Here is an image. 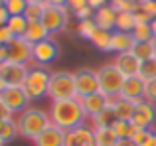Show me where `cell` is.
<instances>
[{
  "label": "cell",
  "instance_id": "1",
  "mask_svg": "<svg viewBox=\"0 0 156 146\" xmlns=\"http://www.w3.org/2000/svg\"><path fill=\"white\" fill-rule=\"evenodd\" d=\"M85 111L81 99H63V101H53L50 109V120L61 130H73V128L81 127L85 120Z\"/></svg>",
  "mask_w": 156,
  "mask_h": 146
},
{
  "label": "cell",
  "instance_id": "2",
  "mask_svg": "<svg viewBox=\"0 0 156 146\" xmlns=\"http://www.w3.org/2000/svg\"><path fill=\"white\" fill-rule=\"evenodd\" d=\"M50 123H51L50 116L44 111H40V109H26L18 119V130L24 138L36 140Z\"/></svg>",
  "mask_w": 156,
  "mask_h": 146
},
{
  "label": "cell",
  "instance_id": "3",
  "mask_svg": "<svg viewBox=\"0 0 156 146\" xmlns=\"http://www.w3.org/2000/svg\"><path fill=\"white\" fill-rule=\"evenodd\" d=\"M48 95L51 97V101H63V99H75V77L69 71H55L51 73L50 79V91Z\"/></svg>",
  "mask_w": 156,
  "mask_h": 146
},
{
  "label": "cell",
  "instance_id": "4",
  "mask_svg": "<svg viewBox=\"0 0 156 146\" xmlns=\"http://www.w3.org/2000/svg\"><path fill=\"white\" fill-rule=\"evenodd\" d=\"M50 79H51V73L46 71L44 67H32L28 71V77L24 81V91L28 93V97L32 99H42V97L48 95L50 91Z\"/></svg>",
  "mask_w": 156,
  "mask_h": 146
},
{
  "label": "cell",
  "instance_id": "5",
  "mask_svg": "<svg viewBox=\"0 0 156 146\" xmlns=\"http://www.w3.org/2000/svg\"><path fill=\"white\" fill-rule=\"evenodd\" d=\"M97 79H99V91L103 93V95L119 97L126 77L115 67V63H109V65H103L97 71Z\"/></svg>",
  "mask_w": 156,
  "mask_h": 146
},
{
  "label": "cell",
  "instance_id": "6",
  "mask_svg": "<svg viewBox=\"0 0 156 146\" xmlns=\"http://www.w3.org/2000/svg\"><path fill=\"white\" fill-rule=\"evenodd\" d=\"M69 22V8H59V6H51V4H44V16H42V24L48 28L50 34H57V32L65 30Z\"/></svg>",
  "mask_w": 156,
  "mask_h": 146
},
{
  "label": "cell",
  "instance_id": "7",
  "mask_svg": "<svg viewBox=\"0 0 156 146\" xmlns=\"http://www.w3.org/2000/svg\"><path fill=\"white\" fill-rule=\"evenodd\" d=\"M130 123L136 128H152L156 124V105L148 99H140L136 101V107H134V115L130 119Z\"/></svg>",
  "mask_w": 156,
  "mask_h": 146
},
{
  "label": "cell",
  "instance_id": "8",
  "mask_svg": "<svg viewBox=\"0 0 156 146\" xmlns=\"http://www.w3.org/2000/svg\"><path fill=\"white\" fill-rule=\"evenodd\" d=\"M75 77V91H77V99H83L89 97L93 93L99 91V79H97V73L91 69H79L73 73Z\"/></svg>",
  "mask_w": 156,
  "mask_h": 146
},
{
  "label": "cell",
  "instance_id": "9",
  "mask_svg": "<svg viewBox=\"0 0 156 146\" xmlns=\"http://www.w3.org/2000/svg\"><path fill=\"white\" fill-rule=\"evenodd\" d=\"M0 99L12 113H24L30 103V97L24 91V87H6L0 93Z\"/></svg>",
  "mask_w": 156,
  "mask_h": 146
},
{
  "label": "cell",
  "instance_id": "10",
  "mask_svg": "<svg viewBox=\"0 0 156 146\" xmlns=\"http://www.w3.org/2000/svg\"><path fill=\"white\" fill-rule=\"evenodd\" d=\"M28 71L30 69L26 65H22V63H14V61L0 63V73H2L8 87H22L28 77Z\"/></svg>",
  "mask_w": 156,
  "mask_h": 146
},
{
  "label": "cell",
  "instance_id": "11",
  "mask_svg": "<svg viewBox=\"0 0 156 146\" xmlns=\"http://www.w3.org/2000/svg\"><path fill=\"white\" fill-rule=\"evenodd\" d=\"M32 51H34V46L26 38H14L8 43V61L26 65L30 59H34L32 57Z\"/></svg>",
  "mask_w": 156,
  "mask_h": 146
},
{
  "label": "cell",
  "instance_id": "12",
  "mask_svg": "<svg viewBox=\"0 0 156 146\" xmlns=\"http://www.w3.org/2000/svg\"><path fill=\"white\" fill-rule=\"evenodd\" d=\"M63 146H97L95 140V130L87 124L73 128V130L65 132V142Z\"/></svg>",
  "mask_w": 156,
  "mask_h": 146
},
{
  "label": "cell",
  "instance_id": "13",
  "mask_svg": "<svg viewBox=\"0 0 156 146\" xmlns=\"http://www.w3.org/2000/svg\"><path fill=\"white\" fill-rule=\"evenodd\" d=\"M57 55H59V46H57L51 38L44 40V42L34 43L32 57H34V61L40 63V65H48V63H51Z\"/></svg>",
  "mask_w": 156,
  "mask_h": 146
},
{
  "label": "cell",
  "instance_id": "14",
  "mask_svg": "<svg viewBox=\"0 0 156 146\" xmlns=\"http://www.w3.org/2000/svg\"><path fill=\"white\" fill-rule=\"evenodd\" d=\"M63 142H65V130H61L53 123L48 124L42 130V134L34 140L36 146H63Z\"/></svg>",
  "mask_w": 156,
  "mask_h": 146
},
{
  "label": "cell",
  "instance_id": "15",
  "mask_svg": "<svg viewBox=\"0 0 156 146\" xmlns=\"http://www.w3.org/2000/svg\"><path fill=\"white\" fill-rule=\"evenodd\" d=\"M144 81L140 79L138 75H134V77H126L125 79V83H122V89H121V95L119 97H122V99H129V101H140L142 97H144Z\"/></svg>",
  "mask_w": 156,
  "mask_h": 146
},
{
  "label": "cell",
  "instance_id": "16",
  "mask_svg": "<svg viewBox=\"0 0 156 146\" xmlns=\"http://www.w3.org/2000/svg\"><path fill=\"white\" fill-rule=\"evenodd\" d=\"M115 67L122 73L125 77H134L138 75V69H140V61L136 59V55L133 51H126V54H117L115 57Z\"/></svg>",
  "mask_w": 156,
  "mask_h": 146
},
{
  "label": "cell",
  "instance_id": "17",
  "mask_svg": "<svg viewBox=\"0 0 156 146\" xmlns=\"http://www.w3.org/2000/svg\"><path fill=\"white\" fill-rule=\"evenodd\" d=\"M117 10H115L113 6H103L99 8V10H95V16H93V20H95L97 28L99 30H107V32H113L115 26H117Z\"/></svg>",
  "mask_w": 156,
  "mask_h": 146
},
{
  "label": "cell",
  "instance_id": "18",
  "mask_svg": "<svg viewBox=\"0 0 156 146\" xmlns=\"http://www.w3.org/2000/svg\"><path fill=\"white\" fill-rule=\"evenodd\" d=\"M81 105H83L85 115L91 119V116L99 115L101 111L107 109V95H103L101 91H97V93H93V95H89V97H83V99H81Z\"/></svg>",
  "mask_w": 156,
  "mask_h": 146
},
{
  "label": "cell",
  "instance_id": "19",
  "mask_svg": "<svg viewBox=\"0 0 156 146\" xmlns=\"http://www.w3.org/2000/svg\"><path fill=\"white\" fill-rule=\"evenodd\" d=\"M133 47H134L133 34H126V32H113L111 51H115V54H126V51H133Z\"/></svg>",
  "mask_w": 156,
  "mask_h": 146
},
{
  "label": "cell",
  "instance_id": "20",
  "mask_svg": "<svg viewBox=\"0 0 156 146\" xmlns=\"http://www.w3.org/2000/svg\"><path fill=\"white\" fill-rule=\"evenodd\" d=\"M51 34L48 32V28L44 26L42 22H30V24H28V30H26V36H24V38H26L28 42L34 46V43H38V42L48 40Z\"/></svg>",
  "mask_w": 156,
  "mask_h": 146
},
{
  "label": "cell",
  "instance_id": "21",
  "mask_svg": "<svg viewBox=\"0 0 156 146\" xmlns=\"http://www.w3.org/2000/svg\"><path fill=\"white\" fill-rule=\"evenodd\" d=\"M115 120H117V115H115V111L107 107L105 111L99 113V115L91 116V128H93V130H97V128H111Z\"/></svg>",
  "mask_w": 156,
  "mask_h": 146
},
{
  "label": "cell",
  "instance_id": "22",
  "mask_svg": "<svg viewBox=\"0 0 156 146\" xmlns=\"http://www.w3.org/2000/svg\"><path fill=\"white\" fill-rule=\"evenodd\" d=\"M134 107H136L134 101H129V99L119 97L117 103H115V107H113V111H115V115H117V119L130 120V119H133V115H134Z\"/></svg>",
  "mask_w": 156,
  "mask_h": 146
},
{
  "label": "cell",
  "instance_id": "23",
  "mask_svg": "<svg viewBox=\"0 0 156 146\" xmlns=\"http://www.w3.org/2000/svg\"><path fill=\"white\" fill-rule=\"evenodd\" d=\"M115 130V134H117V138H133L134 132L138 130L136 127H134L130 120H122V119H117L113 123V127H111Z\"/></svg>",
  "mask_w": 156,
  "mask_h": 146
},
{
  "label": "cell",
  "instance_id": "24",
  "mask_svg": "<svg viewBox=\"0 0 156 146\" xmlns=\"http://www.w3.org/2000/svg\"><path fill=\"white\" fill-rule=\"evenodd\" d=\"M28 20L26 16H10V20H8V30L14 34V38H24L26 36V30H28Z\"/></svg>",
  "mask_w": 156,
  "mask_h": 146
},
{
  "label": "cell",
  "instance_id": "25",
  "mask_svg": "<svg viewBox=\"0 0 156 146\" xmlns=\"http://www.w3.org/2000/svg\"><path fill=\"white\" fill-rule=\"evenodd\" d=\"M18 124L14 123L12 119H6V120H0V140H2L4 144L6 142H12V140L16 138V134H18Z\"/></svg>",
  "mask_w": 156,
  "mask_h": 146
},
{
  "label": "cell",
  "instance_id": "26",
  "mask_svg": "<svg viewBox=\"0 0 156 146\" xmlns=\"http://www.w3.org/2000/svg\"><path fill=\"white\" fill-rule=\"evenodd\" d=\"M93 46L101 51H111V43H113V32H107V30H97L95 36L91 38Z\"/></svg>",
  "mask_w": 156,
  "mask_h": 146
},
{
  "label": "cell",
  "instance_id": "27",
  "mask_svg": "<svg viewBox=\"0 0 156 146\" xmlns=\"http://www.w3.org/2000/svg\"><path fill=\"white\" fill-rule=\"evenodd\" d=\"M154 42V40H152ZM152 42H134L133 47V54L136 55L138 61H146V59H152L154 57V46Z\"/></svg>",
  "mask_w": 156,
  "mask_h": 146
},
{
  "label": "cell",
  "instance_id": "28",
  "mask_svg": "<svg viewBox=\"0 0 156 146\" xmlns=\"http://www.w3.org/2000/svg\"><path fill=\"white\" fill-rule=\"evenodd\" d=\"M134 26H136L134 14H130V12H122V14L117 16V26H115V30H117V32H126V34H133Z\"/></svg>",
  "mask_w": 156,
  "mask_h": 146
},
{
  "label": "cell",
  "instance_id": "29",
  "mask_svg": "<svg viewBox=\"0 0 156 146\" xmlns=\"http://www.w3.org/2000/svg\"><path fill=\"white\" fill-rule=\"evenodd\" d=\"M95 140H97V146H115L119 138H117L113 128H97Z\"/></svg>",
  "mask_w": 156,
  "mask_h": 146
},
{
  "label": "cell",
  "instance_id": "30",
  "mask_svg": "<svg viewBox=\"0 0 156 146\" xmlns=\"http://www.w3.org/2000/svg\"><path fill=\"white\" fill-rule=\"evenodd\" d=\"M138 77L142 81H152L156 79V57L146 59V61H140V69H138Z\"/></svg>",
  "mask_w": 156,
  "mask_h": 146
},
{
  "label": "cell",
  "instance_id": "31",
  "mask_svg": "<svg viewBox=\"0 0 156 146\" xmlns=\"http://www.w3.org/2000/svg\"><path fill=\"white\" fill-rule=\"evenodd\" d=\"M99 30L97 28V24H95V20L93 18H89V20H83V22H77V36H81V38H85V40H91L93 36H95V32Z\"/></svg>",
  "mask_w": 156,
  "mask_h": 146
},
{
  "label": "cell",
  "instance_id": "32",
  "mask_svg": "<svg viewBox=\"0 0 156 146\" xmlns=\"http://www.w3.org/2000/svg\"><path fill=\"white\" fill-rule=\"evenodd\" d=\"M133 38H134V42H152L154 36H152L150 24H136L133 30Z\"/></svg>",
  "mask_w": 156,
  "mask_h": 146
},
{
  "label": "cell",
  "instance_id": "33",
  "mask_svg": "<svg viewBox=\"0 0 156 146\" xmlns=\"http://www.w3.org/2000/svg\"><path fill=\"white\" fill-rule=\"evenodd\" d=\"M6 10L10 16H24L28 8V0H6Z\"/></svg>",
  "mask_w": 156,
  "mask_h": 146
},
{
  "label": "cell",
  "instance_id": "34",
  "mask_svg": "<svg viewBox=\"0 0 156 146\" xmlns=\"http://www.w3.org/2000/svg\"><path fill=\"white\" fill-rule=\"evenodd\" d=\"M111 6L117 10V14H122V12H130L133 14L138 8V4L134 0H111Z\"/></svg>",
  "mask_w": 156,
  "mask_h": 146
},
{
  "label": "cell",
  "instance_id": "35",
  "mask_svg": "<svg viewBox=\"0 0 156 146\" xmlns=\"http://www.w3.org/2000/svg\"><path fill=\"white\" fill-rule=\"evenodd\" d=\"M28 22H42V16H44V6L40 4H28L26 12H24Z\"/></svg>",
  "mask_w": 156,
  "mask_h": 146
},
{
  "label": "cell",
  "instance_id": "36",
  "mask_svg": "<svg viewBox=\"0 0 156 146\" xmlns=\"http://www.w3.org/2000/svg\"><path fill=\"white\" fill-rule=\"evenodd\" d=\"M150 136H152V130H148V128H138V130L134 132V136H133V142L136 146H144L148 142Z\"/></svg>",
  "mask_w": 156,
  "mask_h": 146
},
{
  "label": "cell",
  "instance_id": "37",
  "mask_svg": "<svg viewBox=\"0 0 156 146\" xmlns=\"http://www.w3.org/2000/svg\"><path fill=\"white\" fill-rule=\"evenodd\" d=\"M144 99L156 103V79L146 81V85H144Z\"/></svg>",
  "mask_w": 156,
  "mask_h": 146
},
{
  "label": "cell",
  "instance_id": "38",
  "mask_svg": "<svg viewBox=\"0 0 156 146\" xmlns=\"http://www.w3.org/2000/svg\"><path fill=\"white\" fill-rule=\"evenodd\" d=\"M73 16L77 18V22H83V20H89V18H93V16H95V10H93L91 6H85V8H81V10L73 12Z\"/></svg>",
  "mask_w": 156,
  "mask_h": 146
},
{
  "label": "cell",
  "instance_id": "39",
  "mask_svg": "<svg viewBox=\"0 0 156 146\" xmlns=\"http://www.w3.org/2000/svg\"><path fill=\"white\" fill-rule=\"evenodd\" d=\"M14 40V34H12L10 30H8V26H2L0 28V43H4V46H8V43Z\"/></svg>",
  "mask_w": 156,
  "mask_h": 146
},
{
  "label": "cell",
  "instance_id": "40",
  "mask_svg": "<svg viewBox=\"0 0 156 146\" xmlns=\"http://www.w3.org/2000/svg\"><path fill=\"white\" fill-rule=\"evenodd\" d=\"M85 6H89L87 0H67V8L71 12H77V10H81V8H85Z\"/></svg>",
  "mask_w": 156,
  "mask_h": 146
},
{
  "label": "cell",
  "instance_id": "41",
  "mask_svg": "<svg viewBox=\"0 0 156 146\" xmlns=\"http://www.w3.org/2000/svg\"><path fill=\"white\" fill-rule=\"evenodd\" d=\"M140 6L144 8V10L148 12V14L152 16V18H156V0H142Z\"/></svg>",
  "mask_w": 156,
  "mask_h": 146
},
{
  "label": "cell",
  "instance_id": "42",
  "mask_svg": "<svg viewBox=\"0 0 156 146\" xmlns=\"http://www.w3.org/2000/svg\"><path fill=\"white\" fill-rule=\"evenodd\" d=\"M12 115H14V113H12L10 109H8L6 105H4V101L0 99V120H6V119H12Z\"/></svg>",
  "mask_w": 156,
  "mask_h": 146
},
{
  "label": "cell",
  "instance_id": "43",
  "mask_svg": "<svg viewBox=\"0 0 156 146\" xmlns=\"http://www.w3.org/2000/svg\"><path fill=\"white\" fill-rule=\"evenodd\" d=\"M87 2L93 10H99V8H103V6H109L111 0H87Z\"/></svg>",
  "mask_w": 156,
  "mask_h": 146
},
{
  "label": "cell",
  "instance_id": "44",
  "mask_svg": "<svg viewBox=\"0 0 156 146\" xmlns=\"http://www.w3.org/2000/svg\"><path fill=\"white\" fill-rule=\"evenodd\" d=\"M8 20H10V14H8L6 6H0V28H2V26H6V24H8Z\"/></svg>",
  "mask_w": 156,
  "mask_h": 146
},
{
  "label": "cell",
  "instance_id": "45",
  "mask_svg": "<svg viewBox=\"0 0 156 146\" xmlns=\"http://www.w3.org/2000/svg\"><path fill=\"white\" fill-rule=\"evenodd\" d=\"M8 61V46H4V43H0V63Z\"/></svg>",
  "mask_w": 156,
  "mask_h": 146
},
{
  "label": "cell",
  "instance_id": "46",
  "mask_svg": "<svg viewBox=\"0 0 156 146\" xmlns=\"http://www.w3.org/2000/svg\"><path fill=\"white\" fill-rule=\"evenodd\" d=\"M115 146H136V144L133 142V138H119Z\"/></svg>",
  "mask_w": 156,
  "mask_h": 146
},
{
  "label": "cell",
  "instance_id": "47",
  "mask_svg": "<svg viewBox=\"0 0 156 146\" xmlns=\"http://www.w3.org/2000/svg\"><path fill=\"white\" fill-rule=\"evenodd\" d=\"M48 4H51V6H59V8H65V6H67V0H48Z\"/></svg>",
  "mask_w": 156,
  "mask_h": 146
},
{
  "label": "cell",
  "instance_id": "48",
  "mask_svg": "<svg viewBox=\"0 0 156 146\" xmlns=\"http://www.w3.org/2000/svg\"><path fill=\"white\" fill-rule=\"evenodd\" d=\"M144 146H156V132H152V136L148 138V142H146Z\"/></svg>",
  "mask_w": 156,
  "mask_h": 146
},
{
  "label": "cell",
  "instance_id": "49",
  "mask_svg": "<svg viewBox=\"0 0 156 146\" xmlns=\"http://www.w3.org/2000/svg\"><path fill=\"white\" fill-rule=\"evenodd\" d=\"M8 85H6V81H4V77H2V73H0V93L4 91V89H6Z\"/></svg>",
  "mask_w": 156,
  "mask_h": 146
},
{
  "label": "cell",
  "instance_id": "50",
  "mask_svg": "<svg viewBox=\"0 0 156 146\" xmlns=\"http://www.w3.org/2000/svg\"><path fill=\"white\" fill-rule=\"evenodd\" d=\"M28 4H40V6H44V4H48V0H28Z\"/></svg>",
  "mask_w": 156,
  "mask_h": 146
},
{
  "label": "cell",
  "instance_id": "51",
  "mask_svg": "<svg viewBox=\"0 0 156 146\" xmlns=\"http://www.w3.org/2000/svg\"><path fill=\"white\" fill-rule=\"evenodd\" d=\"M150 28H152V36L156 40V18H152V22H150Z\"/></svg>",
  "mask_w": 156,
  "mask_h": 146
},
{
  "label": "cell",
  "instance_id": "52",
  "mask_svg": "<svg viewBox=\"0 0 156 146\" xmlns=\"http://www.w3.org/2000/svg\"><path fill=\"white\" fill-rule=\"evenodd\" d=\"M152 46H154V57H156V40L152 42Z\"/></svg>",
  "mask_w": 156,
  "mask_h": 146
},
{
  "label": "cell",
  "instance_id": "53",
  "mask_svg": "<svg viewBox=\"0 0 156 146\" xmlns=\"http://www.w3.org/2000/svg\"><path fill=\"white\" fill-rule=\"evenodd\" d=\"M4 4H6V0H0V6H4Z\"/></svg>",
  "mask_w": 156,
  "mask_h": 146
},
{
  "label": "cell",
  "instance_id": "54",
  "mask_svg": "<svg viewBox=\"0 0 156 146\" xmlns=\"http://www.w3.org/2000/svg\"><path fill=\"white\" fill-rule=\"evenodd\" d=\"M134 2H136V4H140V2H142V0H134Z\"/></svg>",
  "mask_w": 156,
  "mask_h": 146
},
{
  "label": "cell",
  "instance_id": "55",
  "mask_svg": "<svg viewBox=\"0 0 156 146\" xmlns=\"http://www.w3.org/2000/svg\"><path fill=\"white\" fill-rule=\"evenodd\" d=\"M0 146H4V142H2V140H0Z\"/></svg>",
  "mask_w": 156,
  "mask_h": 146
}]
</instances>
